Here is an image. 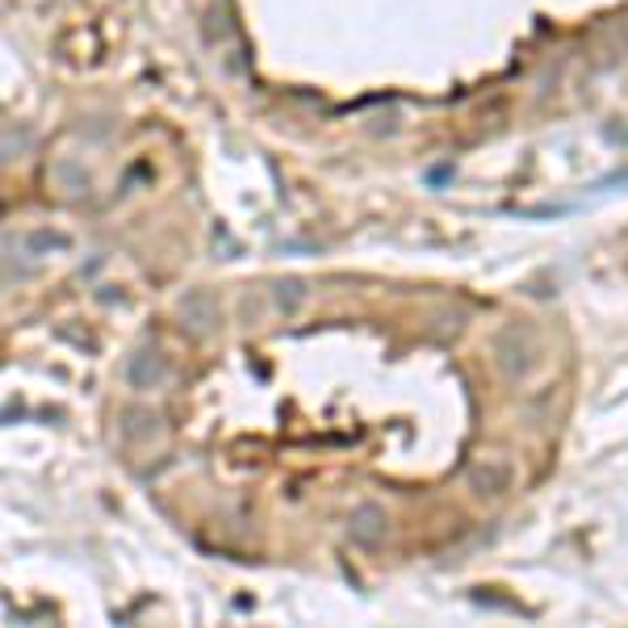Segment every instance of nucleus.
Segmentation results:
<instances>
[{
  "label": "nucleus",
  "instance_id": "1",
  "mask_svg": "<svg viewBox=\"0 0 628 628\" xmlns=\"http://www.w3.org/2000/svg\"><path fill=\"white\" fill-rule=\"evenodd\" d=\"M494 356H499V369L507 373L512 381H519V377H528V373L536 369L540 344H536V335L524 323H512L507 331H503V335H499V344H494Z\"/></svg>",
  "mask_w": 628,
  "mask_h": 628
},
{
  "label": "nucleus",
  "instance_id": "2",
  "mask_svg": "<svg viewBox=\"0 0 628 628\" xmlns=\"http://www.w3.org/2000/svg\"><path fill=\"white\" fill-rule=\"evenodd\" d=\"M344 533H349V540L356 545V549H381L386 545V536H390V519H386V512L377 507V503H361V507H352L349 524H344Z\"/></svg>",
  "mask_w": 628,
  "mask_h": 628
},
{
  "label": "nucleus",
  "instance_id": "3",
  "mask_svg": "<svg viewBox=\"0 0 628 628\" xmlns=\"http://www.w3.org/2000/svg\"><path fill=\"white\" fill-rule=\"evenodd\" d=\"M515 487V469L503 457H482L469 466V490L478 499H503Z\"/></svg>",
  "mask_w": 628,
  "mask_h": 628
},
{
  "label": "nucleus",
  "instance_id": "4",
  "mask_svg": "<svg viewBox=\"0 0 628 628\" xmlns=\"http://www.w3.org/2000/svg\"><path fill=\"white\" fill-rule=\"evenodd\" d=\"M163 373H168V365H163L156 344H142V349H135L130 361H126V381H130L135 390H156L163 381Z\"/></svg>",
  "mask_w": 628,
  "mask_h": 628
},
{
  "label": "nucleus",
  "instance_id": "5",
  "mask_svg": "<svg viewBox=\"0 0 628 628\" xmlns=\"http://www.w3.org/2000/svg\"><path fill=\"white\" fill-rule=\"evenodd\" d=\"M181 323H185L193 335L214 331V323H218L214 298H206V294H185V298H181Z\"/></svg>",
  "mask_w": 628,
  "mask_h": 628
},
{
  "label": "nucleus",
  "instance_id": "6",
  "mask_svg": "<svg viewBox=\"0 0 628 628\" xmlns=\"http://www.w3.org/2000/svg\"><path fill=\"white\" fill-rule=\"evenodd\" d=\"M273 302H277V310L294 315V310L306 302V281H298V277L277 281V285H273Z\"/></svg>",
  "mask_w": 628,
  "mask_h": 628
},
{
  "label": "nucleus",
  "instance_id": "7",
  "mask_svg": "<svg viewBox=\"0 0 628 628\" xmlns=\"http://www.w3.org/2000/svg\"><path fill=\"white\" fill-rule=\"evenodd\" d=\"M18 243H22L25 252L43 256V252H50V248H68L71 239H68V235H59V231H34V235H22Z\"/></svg>",
  "mask_w": 628,
  "mask_h": 628
},
{
  "label": "nucleus",
  "instance_id": "8",
  "mask_svg": "<svg viewBox=\"0 0 628 628\" xmlns=\"http://www.w3.org/2000/svg\"><path fill=\"white\" fill-rule=\"evenodd\" d=\"M616 185H628V172H616V176H607L600 189H616Z\"/></svg>",
  "mask_w": 628,
  "mask_h": 628
}]
</instances>
